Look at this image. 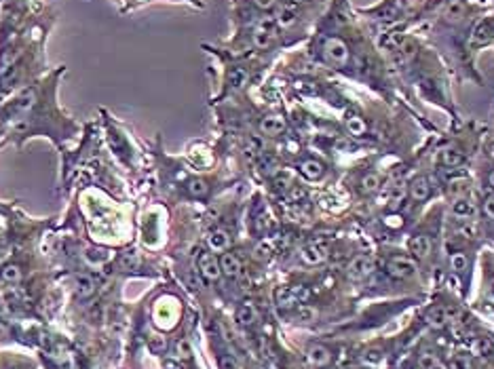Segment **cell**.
I'll return each mask as SVG.
<instances>
[{
    "label": "cell",
    "mask_w": 494,
    "mask_h": 369,
    "mask_svg": "<svg viewBox=\"0 0 494 369\" xmlns=\"http://www.w3.org/2000/svg\"><path fill=\"white\" fill-rule=\"evenodd\" d=\"M462 315L460 308H446V306H435L431 308L427 315H425V321L431 325V327H444V325L452 323V321H458V317Z\"/></svg>",
    "instance_id": "cell-1"
},
{
    "label": "cell",
    "mask_w": 494,
    "mask_h": 369,
    "mask_svg": "<svg viewBox=\"0 0 494 369\" xmlns=\"http://www.w3.org/2000/svg\"><path fill=\"white\" fill-rule=\"evenodd\" d=\"M273 36H275V19L264 17L258 21L256 30H253V45L258 49H266L273 42Z\"/></svg>",
    "instance_id": "cell-2"
},
{
    "label": "cell",
    "mask_w": 494,
    "mask_h": 369,
    "mask_svg": "<svg viewBox=\"0 0 494 369\" xmlns=\"http://www.w3.org/2000/svg\"><path fill=\"white\" fill-rule=\"evenodd\" d=\"M323 51H326L328 59H330L332 64H336V66H344V64L348 62V49H346L344 42H342V40H338V38H330V40H326V45H323Z\"/></svg>",
    "instance_id": "cell-3"
},
{
    "label": "cell",
    "mask_w": 494,
    "mask_h": 369,
    "mask_svg": "<svg viewBox=\"0 0 494 369\" xmlns=\"http://www.w3.org/2000/svg\"><path fill=\"white\" fill-rule=\"evenodd\" d=\"M387 272L395 279H408L416 272V264L410 258H393L387 264Z\"/></svg>",
    "instance_id": "cell-4"
},
{
    "label": "cell",
    "mask_w": 494,
    "mask_h": 369,
    "mask_svg": "<svg viewBox=\"0 0 494 369\" xmlns=\"http://www.w3.org/2000/svg\"><path fill=\"white\" fill-rule=\"evenodd\" d=\"M348 276L353 281H361L365 276H370L374 272V262L372 258H368V255H359V258H355L351 264H348Z\"/></svg>",
    "instance_id": "cell-5"
},
{
    "label": "cell",
    "mask_w": 494,
    "mask_h": 369,
    "mask_svg": "<svg viewBox=\"0 0 494 369\" xmlns=\"http://www.w3.org/2000/svg\"><path fill=\"white\" fill-rule=\"evenodd\" d=\"M199 270H201V274H203L205 279H209V281H216V279H220V274H222L220 262H218L211 253H201V255H199Z\"/></svg>",
    "instance_id": "cell-6"
},
{
    "label": "cell",
    "mask_w": 494,
    "mask_h": 369,
    "mask_svg": "<svg viewBox=\"0 0 494 369\" xmlns=\"http://www.w3.org/2000/svg\"><path fill=\"white\" fill-rule=\"evenodd\" d=\"M306 359H308L310 365H315V367H326L330 363V359H332V352H330V348H326L323 344H313L308 348V352H306Z\"/></svg>",
    "instance_id": "cell-7"
},
{
    "label": "cell",
    "mask_w": 494,
    "mask_h": 369,
    "mask_svg": "<svg viewBox=\"0 0 494 369\" xmlns=\"http://www.w3.org/2000/svg\"><path fill=\"white\" fill-rule=\"evenodd\" d=\"M300 258H302V262H304V264H310V266L321 264L323 260H326V249L319 247V245H315V243H310V245L302 247V251H300Z\"/></svg>",
    "instance_id": "cell-8"
},
{
    "label": "cell",
    "mask_w": 494,
    "mask_h": 369,
    "mask_svg": "<svg viewBox=\"0 0 494 369\" xmlns=\"http://www.w3.org/2000/svg\"><path fill=\"white\" fill-rule=\"evenodd\" d=\"M260 131L264 135H271V137L273 135H279V133L285 131V120L281 118V116H266L260 122Z\"/></svg>",
    "instance_id": "cell-9"
},
{
    "label": "cell",
    "mask_w": 494,
    "mask_h": 369,
    "mask_svg": "<svg viewBox=\"0 0 494 369\" xmlns=\"http://www.w3.org/2000/svg\"><path fill=\"white\" fill-rule=\"evenodd\" d=\"M410 194L416 201H427L431 196V183L427 177H416L412 183H410Z\"/></svg>",
    "instance_id": "cell-10"
},
{
    "label": "cell",
    "mask_w": 494,
    "mask_h": 369,
    "mask_svg": "<svg viewBox=\"0 0 494 369\" xmlns=\"http://www.w3.org/2000/svg\"><path fill=\"white\" fill-rule=\"evenodd\" d=\"M220 268L226 276H237L239 272H241V262H239V258L235 253H224L220 258Z\"/></svg>",
    "instance_id": "cell-11"
},
{
    "label": "cell",
    "mask_w": 494,
    "mask_h": 369,
    "mask_svg": "<svg viewBox=\"0 0 494 369\" xmlns=\"http://www.w3.org/2000/svg\"><path fill=\"white\" fill-rule=\"evenodd\" d=\"M408 249H410L416 258H427V255L431 253V240L427 236H414V238H410V243H408Z\"/></svg>",
    "instance_id": "cell-12"
},
{
    "label": "cell",
    "mask_w": 494,
    "mask_h": 369,
    "mask_svg": "<svg viewBox=\"0 0 494 369\" xmlns=\"http://www.w3.org/2000/svg\"><path fill=\"white\" fill-rule=\"evenodd\" d=\"M74 287L80 297H91L95 293V281L89 274H78L74 281Z\"/></svg>",
    "instance_id": "cell-13"
},
{
    "label": "cell",
    "mask_w": 494,
    "mask_h": 369,
    "mask_svg": "<svg viewBox=\"0 0 494 369\" xmlns=\"http://www.w3.org/2000/svg\"><path fill=\"white\" fill-rule=\"evenodd\" d=\"M300 171H302V175L306 179H319L323 175V165L319 161H315V159H308V161H304L300 165Z\"/></svg>",
    "instance_id": "cell-14"
},
{
    "label": "cell",
    "mask_w": 494,
    "mask_h": 369,
    "mask_svg": "<svg viewBox=\"0 0 494 369\" xmlns=\"http://www.w3.org/2000/svg\"><path fill=\"white\" fill-rule=\"evenodd\" d=\"M256 319H258V315H256V308H253L251 304H243L241 308L237 310V323L239 325H253L256 323Z\"/></svg>",
    "instance_id": "cell-15"
},
{
    "label": "cell",
    "mask_w": 494,
    "mask_h": 369,
    "mask_svg": "<svg viewBox=\"0 0 494 369\" xmlns=\"http://www.w3.org/2000/svg\"><path fill=\"white\" fill-rule=\"evenodd\" d=\"M228 245H230V238H228V234L224 230H214V232H211L209 247L214 251H224V249H228Z\"/></svg>",
    "instance_id": "cell-16"
},
{
    "label": "cell",
    "mask_w": 494,
    "mask_h": 369,
    "mask_svg": "<svg viewBox=\"0 0 494 369\" xmlns=\"http://www.w3.org/2000/svg\"><path fill=\"white\" fill-rule=\"evenodd\" d=\"M492 34H494V23H492L490 19H484L482 23H479V25L475 27L473 40H475V42H486L488 38H492Z\"/></svg>",
    "instance_id": "cell-17"
},
{
    "label": "cell",
    "mask_w": 494,
    "mask_h": 369,
    "mask_svg": "<svg viewBox=\"0 0 494 369\" xmlns=\"http://www.w3.org/2000/svg\"><path fill=\"white\" fill-rule=\"evenodd\" d=\"M452 213L460 220H467V218L473 216V205L469 201H464V198H458V201H454V205H452Z\"/></svg>",
    "instance_id": "cell-18"
},
{
    "label": "cell",
    "mask_w": 494,
    "mask_h": 369,
    "mask_svg": "<svg viewBox=\"0 0 494 369\" xmlns=\"http://www.w3.org/2000/svg\"><path fill=\"white\" fill-rule=\"evenodd\" d=\"M462 152H458V150H454V148H450V150H444L442 152V163L444 165H448V167H458L460 163H462Z\"/></svg>",
    "instance_id": "cell-19"
},
{
    "label": "cell",
    "mask_w": 494,
    "mask_h": 369,
    "mask_svg": "<svg viewBox=\"0 0 494 369\" xmlns=\"http://www.w3.org/2000/svg\"><path fill=\"white\" fill-rule=\"evenodd\" d=\"M378 186H380V177H378L376 173H368V175H363V179H361V190H363V192L372 194V192H376V190H378Z\"/></svg>",
    "instance_id": "cell-20"
},
{
    "label": "cell",
    "mask_w": 494,
    "mask_h": 369,
    "mask_svg": "<svg viewBox=\"0 0 494 369\" xmlns=\"http://www.w3.org/2000/svg\"><path fill=\"white\" fill-rule=\"evenodd\" d=\"M3 281L5 283H11V285H17V283L21 281V270L17 266H5L3 270Z\"/></svg>",
    "instance_id": "cell-21"
},
{
    "label": "cell",
    "mask_w": 494,
    "mask_h": 369,
    "mask_svg": "<svg viewBox=\"0 0 494 369\" xmlns=\"http://www.w3.org/2000/svg\"><path fill=\"white\" fill-rule=\"evenodd\" d=\"M188 192L194 196V198H203L207 194V183L203 179H190L188 181Z\"/></svg>",
    "instance_id": "cell-22"
},
{
    "label": "cell",
    "mask_w": 494,
    "mask_h": 369,
    "mask_svg": "<svg viewBox=\"0 0 494 369\" xmlns=\"http://www.w3.org/2000/svg\"><path fill=\"white\" fill-rule=\"evenodd\" d=\"M119 264H121L123 270H133V268L137 266V253H135V251H125V253L121 255Z\"/></svg>",
    "instance_id": "cell-23"
},
{
    "label": "cell",
    "mask_w": 494,
    "mask_h": 369,
    "mask_svg": "<svg viewBox=\"0 0 494 369\" xmlns=\"http://www.w3.org/2000/svg\"><path fill=\"white\" fill-rule=\"evenodd\" d=\"M277 21H279V25H283V27H289L294 21H296V15H294V11L289 9V7H283V9H279V13H277Z\"/></svg>",
    "instance_id": "cell-24"
},
{
    "label": "cell",
    "mask_w": 494,
    "mask_h": 369,
    "mask_svg": "<svg viewBox=\"0 0 494 369\" xmlns=\"http://www.w3.org/2000/svg\"><path fill=\"white\" fill-rule=\"evenodd\" d=\"M247 82V70H243V68H235L233 72H230V84L235 89H239V87H243V84Z\"/></svg>",
    "instance_id": "cell-25"
},
{
    "label": "cell",
    "mask_w": 494,
    "mask_h": 369,
    "mask_svg": "<svg viewBox=\"0 0 494 369\" xmlns=\"http://www.w3.org/2000/svg\"><path fill=\"white\" fill-rule=\"evenodd\" d=\"M462 13H464V5L460 3V0H454V3L448 7V11H446V17H448L450 21H456V19H460V17H462Z\"/></svg>",
    "instance_id": "cell-26"
},
{
    "label": "cell",
    "mask_w": 494,
    "mask_h": 369,
    "mask_svg": "<svg viewBox=\"0 0 494 369\" xmlns=\"http://www.w3.org/2000/svg\"><path fill=\"white\" fill-rule=\"evenodd\" d=\"M450 264H452V270L460 272V270L467 268V255H464V253H454L452 258H450Z\"/></svg>",
    "instance_id": "cell-27"
},
{
    "label": "cell",
    "mask_w": 494,
    "mask_h": 369,
    "mask_svg": "<svg viewBox=\"0 0 494 369\" xmlns=\"http://www.w3.org/2000/svg\"><path fill=\"white\" fill-rule=\"evenodd\" d=\"M348 131L353 133V135H361L363 131H365V122L359 118V116H353V118H348Z\"/></svg>",
    "instance_id": "cell-28"
},
{
    "label": "cell",
    "mask_w": 494,
    "mask_h": 369,
    "mask_svg": "<svg viewBox=\"0 0 494 369\" xmlns=\"http://www.w3.org/2000/svg\"><path fill=\"white\" fill-rule=\"evenodd\" d=\"M403 196H405V190L399 186V188H395V194H391V201H389V207L391 209H397L399 205H401V201H403Z\"/></svg>",
    "instance_id": "cell-29"
},
{
    "label": "cell",
    "mask_w": 494,
    "mask_h": 369,
    "mask_svg": "<svg viewBox=\"0 0 494 369\" xmlns=\"http://www.w3.org/2000/svg\"><path fill=\"white\" fill-rule=\"evenodd\" d=\"M218 365H220V369H239L237 361H235L233 357H228V354H224V357H220Z\"/></svg>",
    "instance_id": "cell-30"
},
{
    "label": "cell",
    "mask_w": 494,
    "mask_h": 369,
    "mask_svg": "<svg viewBox=\"0 0 494 369\" xmlns=\"http://www.w3.org/2000/svg\"><path fill=\"white\" fill-rule=\"evenodd\" d=\"M148 346H150V350H154V352H161V350L165 348V340H163L161 335H154V337L148 340Z\"/></svg>",
    "instance_id": "cell-31"
},
{
    "label": "cell",
    "mask_w": 494,
    "mask_h": 369,
    "mask_svg": "<svg viewBox=\"0 0 494 369\" xmlns=\"http://www.w3.org/2000/svg\"><path fill=\"white\" fill-rule=\"evenodd\" d=\"M473 350H475L477 354H482V357H484V354H488V352H490V342H488V340H477V342L473 344Z\"/></svg>",
    "instance_id": "cell-32"
},
{
    "label": "cell",
    "mask_w": 494,
    "mask_h": 369,
    "mask_svg": "<svg viewBox=\"0 0 494 369\" xmlns=\"http://www.w3.org/2000/svg\"><path fill=\"white\" fill-rule=\"evenodd\" d=\"M418 363H420L422 369H433V367H435V357H433V354H429V352H425V354L420 357Z\"/></svg>",
    "instance_id": "cell-33"
},
{
    "label": "cell",
    "mask_w": 494,
    "mask_h": 369,
    "mask_svg": "<svg viewBox=\"0 0 494 369\" xmlns=\"http://www.w3.org/2000/svg\"><path fill=\"white\" fill-rule=\"evenodd\" d=\"M178 354L182 359H190V344L188 342H178Z\"/></svg>",
    "instance_id": "cell-34"
},
{
    "label": "cell",
    "mask_w": 494,
    "mask_h": 369,
    "mask_svg": "<svg viewBox=\"0 0 494 369\" xmlns=\"http://www.w3.org/2000/svg\"><path fill=\"white\" fill-rule=\"evenodd\" d=\"M452 369H471V363H469V359H460V357H456V359H452Z\"/></svg>",
    "instance_id": "cell-35"
},
{
    "label": "cell",
    "mask_w": 494,
    "mask_h": 369,
    "mask_svg": "<svg viewBox=\"0 0 494 369\" xmlns=\"http://www.w3.org/2000/svg\"><path fill=\"white\" fill-rule=\"evenodd\" d=\"M484 213H486L490 220H494V196H488V198H486V203H484Z\"/></svg>",
    "instance_id": "cell-36"
},
{
    "label": "cell",
    "mask_w": 494,
    "mask_h": 369,
    "mask_svg": "<svg viewBox=\"0 0 494 369\" xmlns=\"http://www.w3.org/2000/svg\"><path fill=\"white\" fill-rule=\"evenodd\" d=\"M298 319H302V321H313L315 319V310L313 308H300L298 310Z\"/></svg>",
    "instance_id": "cell-37"
},
{
    "label": "cell",
    "mask_w": 494,
    "mask_h": 369,
    "mask_svg": "<svg viewBox=\"0 0 494 369\" xmlns=\"http://www.w3.org/2000/svg\"><path fill=\"white\" fill-rule=\"evenodd\" d=\"M253 5H256L258 9L268 11V9H273V7H275V0H253Z\"/></svg>",
    "instance_id": "cell-38"
},
{
    "label": "cell",
    "mask_w": 494,
    "mask_h": 369,
    "mask_svg": "<svg viewBox=\"0 0 494 369\" xmlns=\"http://www.w3.org/2000/svg\"><path fill=\"white\" fill-rule=\"evenodd\" d=\"M87 260L93 262V264H97V262H104V260H106V255H104V253L97 255V251H89V253H87Z\"/></svg>",
    "instance_id": "cell-39"
},
{
    "label": "cell",
    "mask_w": 494,
    "mask_h": 369,
    "mask_svg": "<svg viewBox=\"0 0 494 369\" xmlns=\"http://www.w3.org/2000/svg\"><path fill=\"white\" fill-rule=\"evenodd\" d=\"M486 300H488L490 304H494V279L490 281V285H488V289H486Z\"/></svg>",
    "instance_id": "cell-40"
},
{
    "label": "cell",
    "mask_w": 494,
    "mask_h": 369,
    "mask_svg": "<svg viewBox=\"0 0 494 369\" xmlns=\"http://www.w3.org/2000/svg\"><path fill=\"white\" fill-rule=\"evenodd\" d=\"M365 359H368L370 363L378 361V359H380V350H370V352H368V357H365Z\"/></svg>",
    "instance_id": "cell-41"
},
{
    "label": "cell",
    "mask_w": 494,
    "mask_h": 369,
    "mask_svg": "<svg viewBox=\"0 0 494 369\" xmlns=\"http://www.w3.org/2000/svg\"><path fill=\"white\" fill-rule=\"evenodd\" d=\"M285 3H289V5H300V3H304V0H285Z\"/></svg>",
    "instance_id": "cell-42"
},
{
    "label": "cell",
    "mask_w": 494,
    "mask_h": 369,
    "mask_svg": "<svg viewBox=\"0 0 494 369\" xmlns=\"http://www.w3.org/2000/svg\"><path fill=\"white\" fill-rule=\"evenodd\" d=\"M490 186H492V188H494V171H492V173H490Z\"/></svg>",
    "instance_id": "cell-43"
},
{
    "label": "cell",
    "mask_w": 494,
    "mask_h": 369,
    "mask_svg": "<svg viewBox=\"0 0 494 369\" xmlns=\"http://www.w3.org/2000/svg\"><path fill=\"white\" fill-rule=\"evenodd\" d=\"M492 154H494V144H492Z\"/></svg>",
    "instance_id": "cell-44"
}]
</instances>
